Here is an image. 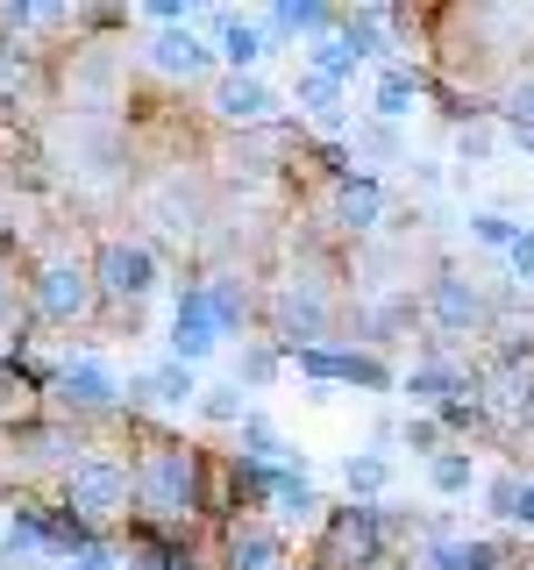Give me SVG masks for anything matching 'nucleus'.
<instances>
[{
  "mask_svg": "<svg viewBox=\"0 0 534 570\" xmlns=\"http://www.w3.org/2000/svg\"><path fill=\"white\" fill-rule=\"evenodd\" d=\"M463 392H471V379H463L456 364H414V371H406V400H414L421 414H435V406H456Z\"/></svg>",
  "mask_w": 534,
  "mask_h": 570,
  "instance_id": "obj_16",
  "label": "nucleus"
},
{
  "mask_svg": "<svg viewBox=\"0 0 534 570\" xmlns=\"http://www.w3.org/2000/svg\"><path fill=\"white\" fill-rule=\"evenodd\" d=\"M378 542H385V513L378 507H335L314 557H320V570H370L378 563Z\"/></svg>",
  "mask_w": 534,
  "mask_h": 570,
  "instance_id": "obj_3",
  "label": "nucleus"
},
{
  "mask_svg": "<svg viewBox=\"0 0 534 570\" xmlns=\"http://www.w3.org/2000/svg\"><path fill=\"white\" fill-rule=\"evenodd\" d=\"M343 478H349V492H364V507H370V492L392 485V463H385V456H349Z\"/></svg>",
  "mask_w": 534,
  "mask_h": 570,
  "instance_id": "obj_28",
  "label": "nucleus"
},
{
  "mask_svg": "<svg viewBox=\"0 0 534 570\" xmlns=\"http://www.w3.org/2000/svg\"><path fill=\"white\" fill-rule=\"evenodd\" d=\"M14 400H22V379H14V364L0 356V414H14Z\"/></svg>",
  "mask_w": 534,
  "mask_h": 570,
  "instance_id": "obj_36",
  "label": "nucleus"
},
{
  "mask_svg": "<svg viewBox=\"0 0 534 570\" xmlns=\"http://www.w3.org/2000/svg\"><path fill=\"white\" fill-rule=\"evenodd\" d=\"M207 293V314H214V328L221 335H236L243 328V314H249V299H243V278H214V285H200Z\"/></svg>",
  "mask_w": 534,
  "mask_h": 570,
  "instance_id": "obj_24",
  "label": "nucleus"
},
{
  "mask_svg": "<svg viewBox=\"0 0 534 570\" xmlns=\"http://www.w3.org/2000/svg\"><path fill=\"white\" fill-rule=\"evenodd\" d=\"M328 328H335V293H328V285L307 278V272L285 278V285H278V335H285V343L314 350Z\"/></svg>",
  "mask_w": 534,
  "mask_h": 570,
  "instance_id": "obj_5",
  "label": "nucleus"
},
{
  "mask_svg": "<svg viewBox=\"0 0 534 570\" xmlns=\"http://www.w3.org/2000/svg\"><path fill=\"white\" fill-rule=\"evenodd\" d=\"M307 379H328V385H364V392H385L392 385V371L378 364V356H364V350H328V343H314V350H299L293 356Z\"/></svg>",
  "mask_w": 534,
  "mask_h": 570,
  "instance_id": "obj_8",
  "label": "nucleus"
},
{
  "mask_svg": "<svg viewBox=\"0 0 534 570\" xmlns=\"http://www.w3.org/2000/svg\"><path fill=\"white\" fill-rule=\"evenodd\" d=\"M115 58H107V50H79V58H71V107H86V115H107V107H115Z\"/></svg>",
  "mask_w": 534,
  "mask_h": 570,
  "instance_id": "obj_13",
  "label": "nucleus"
},
{
  "mask_svg": "<svg viewBox=\"0 0 534 570\" xmlns=\"http://www.w3.org/2000/svg\"><path fill=\"white\" fill-rule=\"evenodd\" d=\"M228 563H236V570H271V563H278V534H271V528H236Z\"/></svg>",
  "mask_w": 534,
  "mask_h": 570,
  "instance_id": "obj_25",
  "label": "nucleus"
},
{
  "mask_svg": "<svg viewBox=\"0 0 534 570\" xmlns=\"http://www.w3.org/2000/svg\"><path fill=\"white\" fill-rule=\"evenodd\" d=\"M471 236H477V243H492V249H506V243H513V222L485 207V214H471Z\"/></svg>",
  "mask_w": 534,
  "mask_h": 570,
  "instance_id": "obj_32",
  "label": "nucleus"
},
{
  "mask_svg": "<svg viewBox=\"0 0 534 570\" xmlns=\"http://www.w3.org/2000/svg\"><path fill=\"white\" fill-rule=\"evenodd\" d=\"M293 100L307 107V121H320V129H343V86H335V79H320V71H299Z\"/></svg>",
  "mask_w": 534,
  "mask_h": 570,
  "instance_id": "obj_21",
  "label": "nucleus"
},
{
  "mask_svg": "<svg viewBox=\"0 0 534 570\" xmlns=\"http://www.w3.org/2000/svg\"><path fill=\"white\" fill-rule=\"evenodd\" d=\"M207 65H214V50L192 29H165L150 43V71H165V79H207Z\"/></svg>",
  "mask_w": 534,
  "mask_h": 570,
  "instance_id": "obj_14",
  "label": "nucleus"
},
{
  "mask_svg": "<svg viewBox=\"0 0 534 570\" xmlns=\"http://www.w3.org/2000/svg\"><path fill=\"white\" fill-rule=\"evenodd\" d=\"M498 115H506V129H513V136H534V79H521V86H513Z\"/></svg>",
  "mask_w": 534,
  "mask_h": 570,
  "instance_id": "obj_29",
  "label": "nucleus"
},
{
  "mask_svg": "<svg viewBox=\"0 0 534 570\" xmlns=\"http://www.w3.org/2000/svg\"><path fill=\"white\" fill-rule=\"evenodd\" d=\"M335 222H343L349 236H370V228L385 222V193H378V178H343V186H335Z\"/></svg>",
  "mask_w": 534,
  "mask_h": 570,
  "instance_id": "obj_17",
  "label": "nucleus"
},
{
  "mask_svg": "<svg viewBox=\"0 0 534 570\" xmlns=\"http://www.w3.org/2000/svg\"><path fill=\"white\" fill-rule=\"evenodd\" d=\"M207 50H214V58H228V65L243 71V79H249V65H264V58H271V43H264V29H257V22H236V14L221 22V36H214Z\"/></svg>",
  "mask_w": 534,
  "mask_h": 570,
  "instance_id": "obj_19",
  "label": "nucleus"
},
{
  "mask_svg": "<svg viewBox=\"0 0 534 570\" xmlns=\"http://www.w3.org/2000/svg\"><path fill=\"white\" fill-rule=\"evenodd\" d=\"M513 521H521V528H534V478H527V492H521V507H513Z\"/></svg>",
  "mask_w": 534,
  "mask_h": 570,
  "instance_id": "obj_38",
  "label": "nucleus"
},
{
  "mask_svg": "<svg viewBox=\"0 0 534 570\" xmlns=\"http://www.w3.org/2000/svg\"><path fill=\"white\" fill-rule=\"evenodd\" d=\"M335 14L328 8H314V0H285V8H271V22H264V43H285V36H328Z\"/></svg>",
  "mask_w": 534,
  "mask_h": 570,
  "instance_id": "obj_20",
  "label": "nucleus"
},
{
  "mask_svg": "<svg viewBox=\"0 0 534 570\" xmlns=\"http://www.w3.org/2000/svg\"><path fill=\"white\" fill-rule=\"evenodd\" d=\"M471 456H456V450H435V463H427V485L435 492H471Z\"/></svg>",
  "mask_w": 534,
  "mask_h": 570,
  "instance_id": "obj_27",
  "label": "nucleus"
},
{
  "mask_svg": "<svg viewBox=\"0 0 534 570\" xmlns=\"http://www.w3.org/2000/svg\"><path fill=\"white\" fill-rule=\"evenodd\" d=\"M58 406H65V414H115V406H121V379L100 364V356H79V364L58 371Z\"/></svg>",
  "mask_w": 534,
  "mask_h": 570,
  "instance_id": "obj_7",
  "label": "nucleus"
},
{
  "mask_svg": "<svg viewBox=\"0 0 534 570\" xmlns=\"http://www.w3.org/2000/svg\"><path fill=\"white\" fill-rule=\"evenodd\" d=\"M427 570H498L492 542H427Z\"/></svg>",
  "mask_w": 534,
  "mask_h": 570,
  "instance_id": "obj_22",
  "label": "nucleus"
},
{
  "mask_svg": "<svg viewBox=\"0 0 534 570\" xmlns=\"http://www.w3.org/2000/svg\"><path fill=\"white\" fill-rule=\"evenodd\" d=\"M427 321L449 328V335H471L477 321H485V293H477L463 272H442L435 285H427Z\"/></svg>",
  "mask_w": 534,
  "mask_h": 570,
  "instance_id": "obj_9",
  "label": "nucleus"
},
{
  "mask_svg": "<svg viewBox=\"0 0 534 570\" xmlns=\"http://www.w3.org/2000/svg\"><path fill=\"white\" fill-rule=\"evenodd\" d=\"M86 272H93V293L107 299H142L157 285V257H150V243H100V257Z\"/></svg>",
  "mask_w": 534,
  "mask_h": 570,
  "instance_id": "obj_6",
  "label": "nucleus"
},
{
  "mask_svg": "<svg viewBox=\"0 0 534 570\" xmlns=\"http://www.w3.org/2000/svg\"><path fill=\"white\" fill-rule=\"evenodd\" d=\"M271 499H278V521H314L320 513V492L293 471H271Z\"/></svg>",
  "mask_w": 534,
  "mask_h": 570,
  "instance_id": "obj_23",
  "label": "nucleus"
},
{
  "mask_svg": "<svg viewBox=\"0 0 534 570\" xmlns=\"http://www.w3.org/2000/svg\"><path fill=\"white\" fill-rule=\"evenodd\" d=\"M192 406H200V414H207L214 428H228V421H243V414H249L243 385H207V392H200V400H192Z\"/></svg>",
  "mask_w": 534,
  "mask_h": 570,
  "instance_id": "obj_26",
  "label": "nucleus"
},
{
  "mask_svg": "<svg viewBox=\"0 0 534 570\" xmlns=\"http://www.w3.org/2000/svg\"><path fill=\"white\" fill-rule=\"evenodd\" d=\"M521 492H527V478H521V471H498L492 485H485V499H492V513H506V521H513V507H521Z\"/></svg>",
  "mask_w": 534,
  "mask_h": 570,
  "instance_id": "obj_30",
  "label": "nucleus"
},
{
  "mask_svg": "<svg viewBox=\"0 0 534 570\" xmlns=\"http://www.w3.org/2000/svg\"><path fill=\"white\" fill-rule=\"evenodd\" d=\"M14 450H22V463L71 471V463H79V435H71L65 421H22V428H14Z\"/></svg>",
  "mask_w": 534,
  "mask_h": 570,
  "instance_id": "obj_12",
  "label": "nucleus"
},
{
  "mask_svg": "<svg viewBox=\"0 0 534 570\" xmlns=\"http://www.w3.org/2000/svg\"><path fill=\"white\" fill-rule=\"evenodd\" d=\"M214 115L236 121V129H264V121L278 115V94L264 79H243V71H228L221 86H214Z\"/></svg>",
  "mask_w": 534,
  "mask_h": 570,
  "instance_id": "obj_10",
  "label": "nucleus"
},
{
  "mask_svg": "<svg viewBox=\"0 0 534 570\" xmlns=\"http://www.w3.org/2000/svg\"><path fill=\"white\" fill-rule=\"evenodd\" d=\"M65 513L79 528H107L129 513V456H107V450H86L79 463L65 471Z\"/></svg>",
  "mask_w": 534,
  "mask_h": 570,
  "instance_id": "obj_2",
  "label": "nucleus"
},
{
  "mask_svg": "<svg viewBox=\"0 0 534 570\" xmlns=\"http://www.w3.org/2000/svg\"><path fill=\"white\" fill-rule=\"evenodd\" d=\"M129 513H142L150 528H178L200 513V450L186 442H142V456L129 463Z\"/></svg>",
  "mask_w": 534,
  "mask_h": 570,
  "instance_id": "obj_1",
  "label": "nucleus"
},
{
  "mask_svg": "<svg viewBox=\"0 0 534 570\" xmlns=\"http://www.w3.org/2000/svg\"><path fill=\"white\" fill-rule=\"evenodd\" d=\"M14 328V272H0V335Z\"/></svg>",
  "mask_w": 534,
  "mask_h": 570,
  "instance_id": "obj_37",
  "label": "nucleus"
},
{
  "mask_svg": "<svg viewBox=\"0 0 534 570\" xmlns=\"http://www.w3.org/2000/svg\"><path fill=\"white\" fill-rule=\"evenodd\" d=\"M271 570H293V563H271Z\"/></svg>",
  "mask_w": 534,
  "mask_h": 570,
  "instance_id": "obj_39",
  "label": "nucleus"
},
{
  "mask_svg": "<svg viewBox=\"0 0 534 570\" xmlns=\"http://www.w3.org/2000/svg\"><path fill=\"white\" fill-rule=\"evenodd\" d=\"M278 379V350H249L236 364V385H271Z\"/></svg>",
  "mask_w": 534,
  "mask_h": 570,
  "instance_id": "obj_31",
  "label": "nucleus"
},
{
  "mask_svg": "<svg viewBox=\"0 0 534 570\" xmlns=\"http://www.w3.org/2000/svg\"><path fill=\"white\" fill-rule=\"evenodd\" d=\"M506 257H513V272H521V278H534V236H527V228H513Z\"/></svg>",
  "mask_w": 534,
  "mask_h": 570,
  "instance_id": "obj_35",
  "label": "nucleus"
},
{
  "mask_svg": "<svg viewBox=\"0 0 534 570\" xmlns=\"http://www.w3.org/2000/svg\"><path fill=\"white\" fill-rule=\"evenodd\" d=\"M421 94H427V79L414 65H385L378 86H370V107H378V121H406L421 107Z\"/></svg>",
  "mask_w": 534,
  "mask_h": 570,
  "instance_id": "obj_15",
  "label": "nucleus"
},
{
  "mask_svg": "<svg viewBox=\"0 0 534 570\" xmlns=\"http://www.w3.org/2000/svg\"><path fill=\"white\" fill-rule=\"evenodd\" d=\"M29 293H36V314L43 321H58V328H71V321H86L93 314V272H86L79 257H50L43 272L29 278Z\"/></svg>",
  "mask_w": 534,
  "mask_h": 570,
  "instance_id": "obj_4",
  "label": "nucleus"
},
{
  "mask_svg": "<svg viewBox=\"0 0 534 570\" xmlns=\"http://www.w3.org/2000/svg\"><path fill=\"white\" fill-rule=\"evenodd\" d=\"M456 157H463V165L492 157V129H456Z\"/></svg>",
  "mask_w": 534,
  "mask_h": 570,
  "instance_id": "obj_34",
  "label": "nucleus"
},
{
  "mask_svg": "<svg viewBox=\"0 0 534 570\" xmlns=\"http://www.w3.org/2000/svg\"><path fill=\"white\" fill-rule=\"evenodd\" d=\"M406 442H414L421 456H435V442H442V421L435 414H421V421H406Z\"/></svg>",
  "mask_w": 534,
  "mask_h": 570,
  "instance_id": "obj_33",
  "label": "nucleus"
},
{
  "mask_svg": "<svg viewBox=\"0 0 534 570\" xmlns=\"http://www.w3.org/2000/svg\"><path fill=\"white\" fill-rule=\"evenodd\" d=\"M214 343H221V328H214V314H207V293H200V285H186L178 321H171V356H178V364H200Z\"/></svg>",
  "mask_w": 534,
  "mask_h": 570,
  "instance_id": "obj_11",
  "label": "nucleus"
},
{
  "mask_svg": "<svg viewBox=\"0 0 534 570\" xmlns=\"http://www.w3.org/2000/svg\"><path fill=\"white\" fill-rule=\"evenodd\" d=\"M142 400H157V406H192V400H200V379H192V364H178V356H171V364H157L150 379L129 385V406H142Z\"/></svg>",
  "mask_w": 534,
  "mask_h": 570,
  "instance_id": "obj_18",
  "label": "nucleus"
}]
</instances>
